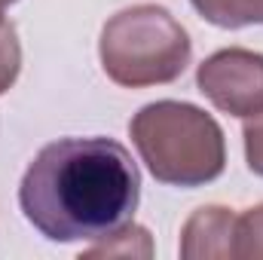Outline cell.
Here are the masks:
<instances>
[{
    "label": "cell",
    "instance_id": "ba28073f",
    "mask_svg": "<svg viewBox=\"0 0 263 260\" xmlns=\"http://www.w3.org/2000/svg\"><path fill=\"white\" fill-rule=\"evenodd\" d=\"M18 67H22V46L15 28L9 22H0V95L15 83Z\"/></svg>",
    "mask_w": 263,
    "mask_h": 260
},
{
    "label": "cell",
    "instance_id": "277c9868",
    "mask_svg": "<svg viewBox=\"0 0 263 260\" xmlns=\"http://www.w3.org/2000/svg\"><path fill=\"white\" fill-rule=\"evenodd\" d=\"M199 92L223 114H263V55L251 49H220L199 65Z\"/></svg>",
    "mask_w": 263,
    "mask_h": 260
},
{
    "label": "cell",
    "instance_id": "7a4b0ae2",
    "mask_svg": "<svg viewBox=\"0 0 263 260\" xmlns=\"http://www.w3.org/2000/svg\"><path fill=\"white\" fill-rule=\"evenodd\" d=\"M129 135L150 175L172 187H199L220 178L227 147L220 126L193 104L156 101L135 114Z\"/></svg>",
    "mask_w": 263,
    "mask_h": 260
},
{
    "label": "cell",
    "instance_id": "5b68a950",
    "mask_svg": "<svg viewBox=\"0 0 263 260\" xmlns=\"http://www.w3.org/2000/svg\"><path fill=\"white\" fill-rule=\"evenodd\" d=\"M236 214L220 205L199 208L184 227L181 254L184 257H233Z\"/></svg>",
    "mask_w": 263,
    "mask_h": 260
},
{
    "label": "cell",
    "instance_id": "52a82bcc",
    "mask_svg": "<svg viewBox=\"0 0 263 260\" xmlns=\"http://www.w3.org/2000/svg\"><path fill=\"white\" fill-rule=\"evenodd\" d=\"M233 257H263V205L236 217Z\"/></svg>",
    "mask_w": 263,
    "mask_h": 260
},
{
    "label": "cell",
    "instance_id": "30bf717a",
    "mask_svg": "<svg viewBox=\"0 0 263 260\" xmlns=\"http://www.w3.org/2000/svg\"><path fill=\"white\" fill-rule=\"evenodd\" d=\"M9 3H15V0H0V22H6V18H3V12H6V6H9Z\"/></svg>",
    "mask_w": 263,
    "mask_h": 260
},
{
    "label": "cell",
    "instance_id": "8992f818",
    "mask_svg": "<svg viewBox=\"0 0 263 260\" xmlns=\"http://www.w3.org/2000/svg\"><path fill=\"white\" fill-rule=\"evenodd\" d=\"M199 12L220 28L263 25V0H190Z\"/></svg>",
    "mask_w": 263,
    "mask_h": 260
},
{
    "label": "cell",
    "instance_id": "9c48e42d",
    "mask_svg": "<svg viewBox=\"0 0 263 260\" xmlns=\"http://www.w3.org/2000/svg\"><path fill=\"white\" fill-rule=\"evenodd\" d=\"M245 153H248V169L263 178V114L245 123Z\"/></svg>",
    "mask_w": 263,
    "mask_h": 260
},
{
    "label": "cell",
    "instance_id": "3957f363",
    "mask_svg": "<svg viewBox=\"0 0 263 260\" xmlns=\"http://www.w3.org/2000/svg\"><path fill=\"white\" fill-rule=\"evenodd\" d=\"M98 52L104 73L114 83L126 89H144L178 80L190 65L193 46L168 9L141 3L117 12L104 25Z\"/></svg>",
    "mask_w": 263,
    "mask_h": 260
},
{
    "label": "cell",
    "instance_id": "6da1fadb",
    "mask_svg": "<svg viewBox=\"0 0 263 260\" xmlns=\"http://www.w3.org/2000/svg\"><path fill=\"white\" fill-rule=\"evenodd\" d=\"M141 196V175L114 138H59L28 165L18 202L49 242H101L126 230Z\"/></svg>",
    "mask_w": 263,
    "mask_h": 260
}]
</instances>
